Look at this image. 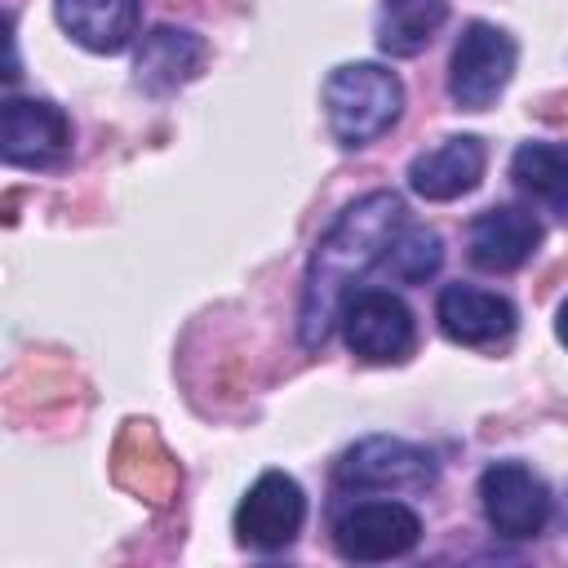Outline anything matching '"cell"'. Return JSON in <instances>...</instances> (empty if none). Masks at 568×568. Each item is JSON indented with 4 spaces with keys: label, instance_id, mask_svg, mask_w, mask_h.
I'll use <instances>...</instances> for the list:
<instances>
[{
    "label": "cell",
    "instance_id": "cell-18",
    "mask_svg": "<svg viewBox=\"0 0 568 568\" xmlns=\"http://www.w3.org/2000/svg\"><path fill=\"white\" fill-rule=\"evenodd\" d=\"M555 337L568 346V297L559 302V311H555Z\"/></svg>",
    "mask_w": 568,
    "mask_h": 568
},
{
    "label": "cell",
    "instance_id": "cell-4",
    "mask_svg": "<svg viewBox=\"0 0 568 568\" xmlns=\"http://www.w3.org/2000/svg\"><path fill=\"white\" fill-rule=\"evenodd\" d=\"M337 328L346 337V351L364 364H404L417 346V324L404 297L390 288H359L342 302Z\"/></svg>",
    "mask_w": 568,
    "mask_h": 568
},
{
    "label": "cell",
    "instance_id": "cell-2",
    "mask_svg": "<svg viewBox=\"0 0 568 568\" xmlns=\"http://www.w3.org/2000/svg\"><path fill=\"white\" fill-rule=\"evenodd\" d=\"M404 111V84L377 62H342L324 80V115L342 146H368L395 129Z\"/></svg>",
    "mask_w": 568,
    "mask_h": 568
},
{
    "label": "cell",
    "instance_id": "cell-5",
    "mask_svg": "<svg viewBox=\"0 0 568 568\" xmlns=\"http://www.w3.org/2000/svg\"><path fill=\"white\" fill-rule=\"evenodd\" d=\"M337 488H386V493H422L439 479L435 453L395 435H368L342 453L333 466Z\"/></svg>",
    "mask_w": 568,
    "mask_h": 568
},
{
    "label": "cell",
    "instance_id": "cell-10",
    "mask_svg": "<svg viewBox=\"0 0 568 568\" xmlns=\"http://www.w3.org/2000/svg\"><path fill=\"white\" fill-rule=\"evenodd\" d=\"M541 244V222L524 204H493L466 231V257L488 275L519 271Z\"/></svg>",
    "mask_w": 568,
    "mask_h": 568
},
{
    "label": "cell",
    "instance_id": "cell-7",
    "mask_svg": "<svg viewBox=\"0 0 568 568\" xmlns=\"http://www.w3.org/2000/svg\"><path fill=\"white\" fill-rule=\"evenodd\" d=\"M479 506L497 537L532 541L550 524V488L524 462H493L479 475Z\"/></svg>",
    "mask_w": 568,
    "mask_h": 568
},
{
    "label": "cell",
    "instance_id": "cell-12",
    "mask_svg": "<svg viewBox=\"0 0 568 568\" xmlns=\"http://www.w3.org/2000/svg\"><path fill=\"white\" fill-rule=\"evenodd\" d=\"M484 164H488V155H484V142L475 133L444 138L439 146L413 155V164H408V191L422 195V200H435V204L457 200V195H466V191L479 186Z\"/></svg>",
    "mask_w": 568,
    "mask_h": 568
},
{
    "label": "cell",
    "instance_id": "cell-16",
    "mask_svg": "<svg viewBox=\"0 0 568 568\" xmlns=\"http://www.w3.org/2000/svg\"><path fill=\"white\" fill-rule=\"evenodd\" d=\"M448 22V0H382L377 9V49L390 58L422 53Z\"/></svg>",
    "mask_w": 568,
    "mask_h": 568
},
{
    "label": "cell",
    "instance_id": "cell-14",
    "mask_svg": "<svg viewBox=\"0 0 568 568\" xmlns=\"http://www.w3.org/2000/svg\"><path fill=\"white\" fill-rule=\"evenodd\" d=\"M53 13L89 53H120L138 36V0H53Z\"/></svg>",
    "mask_w": 568,
    "mask_h": 568
},
{
    "label": "cell",
    "instance_id": "cell-6",
    "mask_svg": "<svg viewBox=\"0 0 568 568\" xmlns=\"http://www.w3.org/2000/svg\"><path fill=\"white\" fill-rule=\"evenodd\" d=\"M422 541V519L413 506L373 497V501H351L333 519V546L351 564H382L399 559Z\"/></svg>",
    "mask_w": 568,
    "mask_h": 568
},
{
    "label": "cell",
    "instance_id": "cell-3",
    "mask_svg": "<svg viewBox=\"0 0 568 568\" xmlns=\"http://www.w3.org/2000/svg\"><path fill=\"white\" fill-rule=\"evenodd\" d=\"M515 40L493 22H466L448 58V98L457 111H488L515 75Z\"/></svg>",
    "mask_w": 568,
    "mask_h": 568
},
{
    "label": "cell",
    "instance_id": "cell-15",
    "mask_svg": "<svg viewBox=\"0 0 568 568\" xmlns=\"http://www.w3.org/2000/svg\"><path fill=\"white\" fill-rule=\"evenodd\" d=\"M515 186L550 209L555 217H568V142H524L510 155Z\"/></svg>",
    "mask_w": 568,
    "mask_h": 568
},
{
    "label": "cell",
    "instance_id": "cell-8",
    "mask_svg": "<svg viewBox=\"0 0 568 568\" xmlns=\"http://www.w3.org/2000/svg\"><path fill=\"white\" fill-rule=\"evenodd\" d=\"M302 524H306V497H302L297 479L284 475V470H262L253 479V488L235 506V537H240V546L262 550V555L288 550L297 541Z\"/></svg>",
    "mask_w": 568,
    "mask_h": 568
},
{
    "label": "cell",
    "instance_id": "cell-17",
    "mask_svg": "<svg viewBox=\"0 0 568 568\" xmlns=\"http://www.w3.org/2000/svg\"><path fill=\"white\" fill-rule=\"evenodd\" d=\"M439 262H444V240L430 226L404 222L395 231V240H390V248H386V257H382L377 271H386L399 284H422V280H430L439 271Z\"/></svg>",
    "mask_w": 568,
    "mask_h": 568
},
{
    "label": "cell",
    "instance_id": "cell-9",
    "mask_svg": "<svg viewBox=\"0 0 568 568\" xmlns=\"http://www.w3.org/2000/svg\"><path fill=\"white\" fill-rule=\"evenodd\" d=\"M0 155L13 169H53L71 155V120L44 98H4Z\"/></svg>",
    "mask_w": 568,
    "mask_h": 568
},
{
    "label": "cell",
    "instance_id": "cell-13",
    "mask_svg": "<svg viewBox=\"0 0 568 568\" xmlns=\"http://www.w3.org/2000/svg\"><path fill=\"white\" fill-rule=\"evenodd\" d=\"M204 58H209V44L195 31H186V27H151L142 36V44H138L133 80H138V89L164 98V93L182 89L186 80H195Z\"/></svg>",
    "mask_w": 568,
    "mask_h": 568
},
{
    "label": "cell",
    "instance_id": "cell-11",
    "mask_svg": "<svg viewBox=\"0 0 568 568\" xmlns=\"http://www.w3.org/2000/svg\"><path fill=\"white\" fill-rule=\"evenodd\" d=\"M435 320H439V333L457 346H501L515 333L519 315H515V302L493 288L444 284L435 302Z\"/></svg>",
    "mask_w": 568,
    "mask_h": 568
},
{
    "label": "cell",
    "instance_id": "cell-1",
    "mask_svg": "<svg viewBox=\"0 0 568 568\" xmlns=\"http://www.w3.org/2000/svg\"><path fill=\"white\" fill-rule=\"evenodd\" d=\"M399 226H404V200L395 191H368L333 217V226L320 235L306 262L302 311H297V333L306 351H320L328 342V333L337 328L342 302L368 271L382 266Z\"/></svg>",
    "mask_w": 568,
    "mask_h": 568
}]
</instances>
